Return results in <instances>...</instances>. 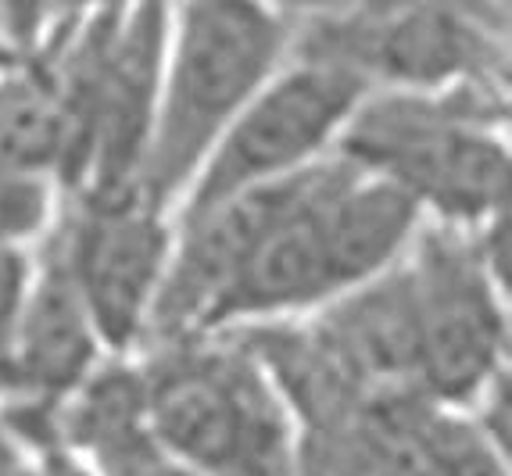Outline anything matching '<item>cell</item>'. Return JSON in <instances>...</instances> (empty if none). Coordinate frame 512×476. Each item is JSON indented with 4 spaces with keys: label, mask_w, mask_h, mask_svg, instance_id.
Wrapping results in <instances>:
<instances>
[{
    "label": "cell",
    "mask_w": 512,
    "mask_h": 476,
    "mask_svg": "<svg viewBox=\"0 0 512 476\" xmlns=\"http://www.w3.org/2000/svg\"><path fill=\"white\" fill-rule=\"evenodd\" d=\"M33 272H36L33 244L0 240V362H4L11 337H15L18 315H22L29 287H33Z\"/></svg>",
    "instance_id": "4fadbf2b"
},
{
    "label": "cell",
    "mask_w": 512,
    "mask_h": 476,
    "mask_svg": "<svg viewBox=\"0 0 512 476\" xmlns=\"http://www.w3.org/2000/svg\"><path fill=\"white\" fill-rule=\"evenodd\" d=\"M419 340V394L462 408L505 373V287L480 255L477 230L423 222L405 251Z\"/></svg>",
    "instance_id": "8992f818"
},
{
    "label": "cell",
    "mask_w": 512,
    "mask_h": 476,
    "mask_svg": "<svg viewBox=\"0 0 512 476\" xmlns=\"http://www.w3.org/2000/svg\"><path fill=\"white\" fill-rule=\"evenodd\" d=\"M15 58H18V54H15V47H8V43L0 40V68L8 65V61H15Z\"/></svg>",
    "instance_id": "e0dca14e"
},
{
    "label": "cell",
    "mask_w": 512,
    "mask_h": 476,
    "mask_svg": "<svg viewBox=\"0 0 512 476\" xmlns=\"http://www.w3.org/2000/svg\"><path fill=\"white\" fill-rule=\"evenodd\" d=\"M51 0H0V40L33 47L47 22Z\"/></svg>",
    "instance_id": "5bb4252c"
},
{
    "label": "cell",
    "mask_w": 512,
    "mask_h": 476,
    "mask_svg": "<svg viewBox=\"0 0 512 476\" xmlns=\"http://www.w3.org/2000/svg\"><path fill=\"white\" fill-rule=\"evenodd\" d=\"M298 54L351 68L369 90L491 83L498 68L495 36L462 0H384L348 15H326Z\"/></svg>",
    "instance_id": "ba28073f"
},
{
    "label": "cell",
    "mask_w": 512,
    "mask_h": 476,
    "mask_svg": "<svg viewBox=\"0 0 512 476\" xmlns=\"http://www.w3.org/2000/svg\"><path fill=\"white\" fill-rule=\"evenodd\" d=\"M61 212L58 187L51 179L18 176L0 169V240L36 244L47 237Z\"/></svg>",
    "instance_id": "7c38bea8"
},
{
    "label": "cell",
    "mask_w": 512,
    "mask_h": 476,
    "mask_svg": "<svg viewBox=\"0 0 512 476\" xmlns=\"http://www.w3.org/2000/svg\"><path fill=\"white\" fill-rule=\"evenodd\" d=\"M115 4H129V0H51L47 18H76L83 11H97V8H115Z\"/></svg>",
    "instance_id": "9a60e30c"
},
{
    "label": "cell",
    "mask_w": 512,
    "mask_h": 476,
    "mask_svg": "<svg viewBox=\"0 0 512 476\" xmlns=\"http://www.w3.org/2000/svg\"><path fill=\"white\" fill-rule=\"evenodd\" d=\"M0 476H90L58 437L54 408L0 398Z\"/></svg>",
    "instance_id": "8fae6325"
},
{
    "label": "cell",
    "mask_w": 512,
    "mask_h": 476,
    "mask_svg": "<svg viewBox=\"0 0 512 476\" xmlns=\"http://www.w3.org/2000/svg\"><path fill=\"white\" fill-rule=\"evenodd\" d=\"M29 298L18 315L15 337L0 373L8 398H26L36 405L58 408L86 376L101 366L108 351L101 344L90 308L79 298L58 247L40 240Z\"/></svg>",
    "instance_id": "9c48e42d"
},
{
    "label": "cell",
    "mask_w": 512,
    "mask_h": 476,
    "mask_svg": "<svg viewBox=\"0 0 512 476\" xmlns=\"http://www.w3.org/2000/svg\"><path fill=\"white\" fill-rule=\"evenodd\" d=\"M72 133L58 86L40 58L0 68V169L51 179L61 194Z\"/></svg>",
    "instance_id": "30bf717a"
},
{
    "label": "cell",
    "mask_w": 512,
    "mask_h": 476,
    "mask_svg": "<svg viewBox=\"0 0 512 476\" xmlns=\"http://www.w3.org/2000/svg\"><path fill=\"white\" fill-rule=\"evenodd\" d=\"M0 398H8V383H4V373H0Z\"/></svg>",
    "instance_id": "ac0fdd59"
},
{
    "label": "cell",
    "mask_w": 512,
    "mask_h": 476,
    "mask_svg": "<svg viewBox=\"0 0 512 476\" xmlns=\"http://www.w3.org/2000/svg\"><path fill=\"white\" fill-rule=\"evenodd\" d=\"M47 240L90 308L108 355L140 351L172 251V212L140 187L69 197Z\"/></svg>",
    "instance_id": "52a82bcc"
},
{
    "label": "cell",
    "mask_w": 512,
    "mask_h": 476,
    "mask_svg": "<svg viewBox=\"0 0 512 476\" xmlns=\"http://www.w3.org/2000/svg\"><path fill=\"white\" fill-rule=\"evenodd\" d=\"M273 4H316V8H344L348 0H273Z\"/></svg>",
    "instance_id": "2e32d148"
},
{
    "label": "cell",
    "mask_w": 512,
    "mask_h": 476,
    "mask_svg": "<svg viewBox=\"0 0 512 476\" xmlns=\"http://www.w3.org/2000/svg\"><path fill=\"white\" fill-rule=\"evenodd\" d=\"M165 33L169 0H129L58 18V36L36 54L69 115L65 197L137 187L162 83Z\"/></svg>",
    "instance_id": "3957f363"
},
{
    "label": "cell",
    "mask_w": 512,
    "mask_h": 476,
    "mask_svg": "<svg viewBox=\"0 0 512 476\" xmlns=\"http://www.w3.org/2000/svg\"><path fill=\"white\" fill-rule=\"evenodd\" d=\"M147 423L197 476H294L298 419L237 330L144 351Z\"/></svg>",
    "instance_id": "277c9868"
},
{
    "label": "cell",
    "mask_w": 512,
    "mask_h": 476,
    "mask_svg": "<svg viewBox=\"0 0 512 476\" xmlns=\"http://www.w3.org/2000/svg\"><path fill=\"white\" fill-rule=\"evenodd\" d=\"M505 101L491 83L369 90L333 154L387 179L427 222L480 230L509 204Z\"/></svg>",
    "instance_id": "6da1fadb"
},
{
    "label": "cell",
    "mask_w": 512,
    "mask_h": 476,
    "mask_svg": "<svg viewBox=\"0 0 512 476\" xmlns=\"http://www.w3.org/2000/svg\"><path fill=\"white\" fill-rule=\"evenodd\" d=\"M366 94V79L337 61L308 54L283 61L208 151L172 215L197 212L330 158Z\"/></svg>",
    "instance_id": "5b68a950"
},
{
    "label": "cell",
    "mask_w": 512,
    "mask_h": 476,
    "mask_svg": "<svg viewBox=\"0 0 512 476\" xmlns=\"http://www.w3.org/2000/svg\"><path fill=\"white\" fill-rule=\"evenodd\" d=\"M294 26L273 0H176L137 187L176 212L219 136L287 61Z\"/></svg>",
    "instance_id": "7a4b0ae2"
}]
</instances>
